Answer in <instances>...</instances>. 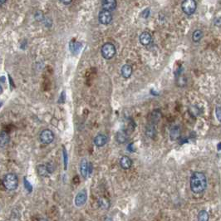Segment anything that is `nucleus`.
Segmentation results:
<instances>
[{"label":"nucleus","mask_w":221,"mask_h":221,"mask_svg":"<svg viewBox=\"0 0 221 221\" xmlns=\"http://www.w3.org/2000/svg\"><path fill=\"white\" fill-rule=\"evenodd\" d=\"M82 48V44L79 43H75V42H71L70 43V50L73 54H76L80 51Z\"/></svg>","instance_id":"f3484780"},{"label":"nucleus","mask_w":221,"mask_h":221,"mask_svg":"<svg viewBox=\"0 0 221 221\" xmlns=\"http://www.w3.org/2000/svg\"><path fill=\"white\" fill-rule=\"evenodd\" d=\"M3 185L6 190L10 191L15 190L18 186V178L13 173L6 174L3 179Z\"/></svg>","instance_id":"f03ea898"},{"label":"nucleus","mask_w":221,"mask_h":221,"mask_svg":"<svg viewBox=\"0 0 221 221\" xmlns=\"http://www.w3.org/2000/svg\"><path fill=\"white\" fill-rule=\"evenodd\" d=\"M63 94H64V92H62V94H61V98L58 100V102H60V103H63L64 102V96H63Z\"/></svg>","instance_id":"b1692460"},{"label":"nucleus","mask_w":221,"mask_h":221,"mask_svg":"<svg viewBox=\"0 0 221 221\" xmlns=\"http://www.w3.org/2000/svg\"><path fill=\"white\" fill-rule=\"evenodd\" d=\"M39 139H40V141L43 144L48 145V144L52 143L53 140H54V134L50 130L45 129V130H43L40 133Z\"/></svg>","instance_id":"423d86ee"},{"label":"nucleus","mask_w":221,"mask_h":221,"mask_svg":"<svg viewBox=\"0 0 221 221\" xmlns=\"http://www.w3.org/2000/svg\"><path fill=\"white\" fill-rule=\"evenodd\" d=\"M120 166L123 170L131 169V167L132 166V160L129 156L124 155L120 160Z\"/></svg>","instance_id":"9b49d317"},{"label":"nucleus","mask_w":221,"mask_h":221,"mask_svg":"<svg viewBox=\"0 0 221 221\" xmlns=\"http://www.w3.org/2000/svg\"><path fill=\"white\" fill-rule=\"evenodd\" d=\"M10 137L8 135L6 132L4 131H2L1 132V136H0V144H1V146H3V145H6L9 142Z\"/></svg>","instance_id":"a211bd4d"},{"label":"nucleus","mask_w":221,"mask_h":221,"mask_svg":"<svg viewBox=\"0 0 221 221\" xmlns=\"http://www.w3.org/2000/svg\"><path fill=\"white\" fill-rule=\"evenodd\" d=\"M170 136H171V140H176L179 139L181 136V128L179 126H174L173 128L171 129Z\"/></svg>","instance_id":"2eb2a0df"},{"label":"nucleus","mask_w":221,"mask_h":221,"mask_svg":"<svg viewBox=\"0 0 221 221\" xmlns=\"http://www.w3.org/2000/svg\"><path fill=\"white\" fill-rule=\"evenodd\" d=\"M59 1L62 3L63 4H69V3H71L72 0H59Z\"/></svg>","instance_id":"393cba45"},{"label":"nucleus","mask_w":221,"mask_h":221,"mask_svg":"<svg viewBox=\"0 0 221 221\" xmlns=\"http://www.w3.org/2000/svg\"><path fill=\"white\" fill-rule=\"evenodd\" d=\"M93 166L92 164L87 161V160L82 159L80 163V172L83 178H87V176H91L92 173Z\"/></svg>","instance_id":"39448f33"},{"label":"nucleus","mask_w":221,"mask_h":221,"mask_svg":"<svg viewBox=\"0 0 221 221\" xmlns=\"http://www.w3.org/2000/svg\"><path fill=\"white\" fill-rule=\"evenodd\" d=\"M217 147H218V150H221V142L218 144V145H217Z\"/></svg>","instance_id":"a878e982"},{"label":"nucleus","mask_w":221,"mask_h":221,"mask_svg":"<svg viewBox=\"0 0 221 221\" xmlns=\"http://www.w3.org/2000/svg\"><path fill=\"white\" fill-rule=\"evenodd\" d=\"M151 35H150L148 32H143L142 34H140V37H139V40L140 43L142 44L143 46H148L151 43Z\"/></svg>","instance_id":"ddd939ff"},{"label":"nucleus","mask_w":221,"mask_h":221,"mask_svg":"<svg viewBox=\"0 0 221 221\" xmlns=\"http://www.w3.org/2000/svg\"><path fill=\"white\" fill-rule=\"evenodd\" d=\"M203 35H204V34H203V32L201 31V30H200V29L195 30V31L193 33V35H192L193 42H195V43H199V42L202 39Z\"/></svg>","instance_id":"dca6fc26"},{"label":"nucleus","mask_w":221,"mask_h":221,"mask_svg":"<svg viewBox=\"0 0 221 221\" xmlns=\"http://www.w3.org/2000/svg\"><path fill=\"white\" fill-rule=\"evenodd\" d=\"M102 5L103 9L108 11H113L117 8V0H102Z\"/></svg>","instance_id":"1a4fd4ad"},{"label":"nucleus","mask_w":221,"mask_h":221,"mask_svg":"<svg viewBox=\"0 0 221 221\" xmlns=\"http://www.w3.org/2000/svg\"><path fill=\"white\" fill-rule=\"evenodd\" d=\"M63 154H64V161H65V170H67V152L65 151V150H63Z\"/></svg>","instance_id":"5701e85b"},{"label":"nucleus","mask_w":221,"mask_h":221,"mask_svg":"<svg viewBox=\"0 0 221 221\" xmlns=\"http://www.w3.org/2000/svg\"><path fill=\"white\" fill-rule=\"evenodd\" d=\"M101 52H102V56L103 57V58L110 60L112 59V57H114L116 52H117V49H116V47L113 43H106L102 45Z\"/></svg>","instance_id":"7ed1b4c3"},{"label":"nucleus","mask_w":221,"mask_h":221,"mask_svg":"<svg viewBox=\"0 0 221 221\" xmlns=\"http://www.w3.org/2000/svg\"><path fill=\"white\" fill-rule=\"evenodd\" d=\"M98 20L103 25H108L111 24L112 21V14L111 13V11L106 9L100 11L98 15Z\"/></svg>","instance_id":"0eeeda50"},{"label":"nucleus","mask_w":221,"mask_h":221,"mask_svg":"<svg viewBox=\"0 0 221 221\" xmlns=\"http://www.w3.org/2000/svg\"><path fill=\"white\" fill-rule=\"evenodd\" d=\"M107 141H108V138L106 135H103V134H99L94 138V144L97 147L104 146L107 143Z\"/></svg>","instance_id":"9d476101"},{"label":"nucleus","mask_w":221,"mask_h":221,"mask_svg":"<svg viewBox=\"0 0 221 221\" xmlns=\"http://www.w3.org/2000/svg\"><path fill=\"white\" fill-rule=\"evenodd\" d=\"M38 174L40 175L41 176H48L49 171L48 170V167L47 166H44V165H40L38 166Z\"/></svg>","instance_id":"6ab92c4d"},{"label":"nucleus","mask_w":221,"mask_h":221,"mask_svg":"<svg viewBox=\"0 0 221 221\" xmlns=\"http://www.w3.org/2000/svg\"><path fill=\"white\" fill-rule=\"evenodd\" d=\"M129 136L127 132L126 131H120L117 132V136H116V140L120 144H123L126 143L128 140Z\"/></svg>","instance_id":"4468645a"},{"label":"nucleus","mask_w":221,"mask_h":221,"mask_svg":"<svg viewBox=\"0 0 221 221\" xmlns=\"http://www.w3.org/2000/svg\"><path fill=\"white\" fill-rule=\"evenodd\" d=\"M87 191L85 190H81L80 192L77 193V195H76L75 197V204H76V207H82L83 206L84 204L87 202Z\"/></svg>","instance_id":"6e6552de"},{"label":"nucleus","mask_w":221,"mask_h":221,"mask_svg":"<svg viewBox=\"0 0 221 221\" xmlns=\"http://www.w3.org/2000/svg\"><path fill=\"white\" fill-rule=\"evenodd\" d=\"M6 1H7V0H0V4L3 5L5 2H6Z\"/></svg>","instance_id":"bb28decb"},{"label":"nucleus","mask_w":221,"mask_h":221,"mask_svg":"<svg viewBox=\"0 0 221 221\" xmlns=\"http://www.w3.org/2000/svg\"><path fill=\"white\" fill-rule=\"evenodd\" d=\"M190 189L195 194H201L206 190L207 179L202 172H195L190 177Z\"/></svg>","instance_id":"f257e3e1"},{"label":"nucleus","mask_w":221,"mask_h":221,"mask_svg":"<svg viewBox=\"0 0 221 221\" xmlns=\"http://www.w3.org/2000/svg\"><path fill=\"white\" fill-rule=\"evenodd\" d=\"M197 3L195 0H184L181 3V8L186 15H192L195 12Z\"/></svg>","instance_id":"20e7f679"},{"label":"nucleus","mask_w":221,"mask_h":221,"mask_svg":"<svg viewBox=\"0 0 221 221\" xmlns=\"http://www.w3.org/2000/svg\"><path fill=\"white\" fill-rule=\"evenodd\" d=\"M132 72H133V68L131 65L129 64H125L124 66H122L121 69V76L126 79L130 78L132 75Z\"/></svg>","instance_id":"f8f14e48"},{"label":"nucleus","mask_w":221,"mask_h":221,"mask_svg":"<svg viewBox=\"0 0 221 221\" xmlns=\"http://www.w3.org/2000/svg\"><path fill=\"white\" fill-rule=\"evenodd\" d=\"M215 114H216L217 119L221 122V107H217L215 110Z\"/></svg>","instance_id":"4be33fe9"},{"label":"nucleus","mask_w":221,"mask_h":221,"mask_svg":"<svg viewBox=\"0 0 221 221\" xmlns=\"http://www.w3.org/2000/svg\"><path fill=\"white\" fill-rule=\"evenodd\" d=\"M198 219L200 221H207L209 219V214L205 210H201L198 214Z\"/></svg>","instance_id":"aec40b11"},{"label":"nucleus","mask_w":221,"mask_h":221,"mask_svg":"<svg viewBox=\"0 0 221 221\" xmlns=\"http://www.w3.org/2000/svg\"><path fill=\"white\" fill-rule=\"evenodd\" d=\"M24 186H25V188H26L27 190H29V192H32L33 187H32V186L30 185V183H29V181H28L26 178H24Z\"/></svg>","instance_id":"412c9836"}]
</instances>
